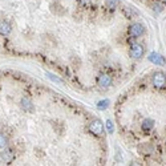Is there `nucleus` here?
Wrapping results in <instances>:
<instances>
[{
    "mask_svg": "<svg viewBox=\"0 0 166 166\" xmlns=\"http://www.w3.org/2000/svg\"><path fill=\"white\" fill-rule=\"evenodd\" d=\"M153 85L157 89H165L166 88V76L162 72H156L153 74Z\"/></svg>",
    "mask_w": 166,
    "mask_h": 166,
    "instance_id": "1",
    "label": "nucleus"
},
{
    "mask_svg": "<svg viewBox=\"0 0 166 166\" xmlns=\"http://www.w3.org/2000/svg\"><path fill=\"white\" fill-rule=\"evenodd\" d=\"M128 32H129L130 37H141L145 33V27L142 24H140V23H134V24H131L129 27Z\"/></svg>",
    "mask_w": 166,
    "mask_h": 166,
    "instance_id": "2",
    "label": "nucleus"
},
{
    "mask_svg": "<svg viewBox=\"0 0 166 166\" xmlns=\"http://www.w3.org/2000/svg\"><path fill=\"white\" fill-rule=\"evenodd\" d=\"M129 55H130V57H133V59H141V57L144 56V47H142L141 44L134 43L130 47Z\"/></svg>",
    "mask_w": 166,
    "mask_h": 166,
    "instance_id": "3",
    "label": "nucleus"
},
{
    "mask_svg": "<svg viewBox=\"0 0 166 166\" xmlns=\"http://www.w3.org/2000/svg\"><path fill=\"white\" fill-rule=\"evenodd\" d=\"M15 151H13V149L11 148H7L4 149V150L0 153V158H1L3 162H5V164H11V162L15 159Z\"/></svg>",
    "mask_w": 166,
    "mask_h": 166,
    "instance_id": "4",
    "label": "nucleus"
},
{
    "mask_svg": "<svg viewBox=\"0 0 166 166\" xmlns=\"http://www.w3.org/2000/svg\"><path fill=\"white\" fill-rule=\"evenodd\" d=\"M89 130L92 131L94 136H101L104 133V125L100 120H94L89 124Z\"/></svg>",
    "mask_w": 166,
    "mask_h": 166,
    "instance_id": "5",
    "label": "nucleus"
},
{
    "mask_svg": "<svg viewBox=\"0 0 166 166\" xmlns=\"http://www.w3.org/2000/svg\"><path fill=\"white\" fill-rule=\"evenodd\" d=\"M149 61H151L156 65H165L166 64L165 57L162 55H159V53H157V52H151L150 55H149Z\"/></svg>",
    "mask_w": 166,
    "mask_h": 166,
    "instance_id": "6",
    "label": "nucleus"
},
{
    "mask_svg": "<svg viewBox=\"0 0 166 166\" xmlns=\"http://www.w3.org/2000/svg\"><path fill=\"white\" fill-rule=\"evenodd\" d=\"M112 77L109 74H101V76L98 77V85L101 88H109L112 85Z\"/></svg>",
    "mask_w": 166,
    "mask_h": 166,
    "instance_id": "7",
    "label": "nucleus"
},
{
    "mask_svg": "<svg viewBox=\"0 0 166 166\" xmlns=\"http://www.w3.org/2000/svg\"><path fill=\"white\" fill-rule=\"evenodd\" d=\"M20 105H21L23 110H25V112H33V108H35L32 104V100L29 97H24L21 100V102H20Z\"/></svg>",
    "mask_w": 166,
    "mask_h": 166,
    "instance_id": "8",
    "label": "nucleus"
},
{
    "mask_svg": "<svg viewBox=\"0 0 166 166\" xmlns=\"http://www.w3.org/2000/svg\"><path fill=\"white\" fill-rule=\"evenodd\" d=\"M11 31H12V27H11V24L8 21H0V35L1 36H8L11 33Z\"/></svg>",
    "mask_w": 166,
    "mask_h": 166,
    "instance_id": "9",
    "label": "nucleus"
},
{
    "mask_svg": "<svg viewBox=\"0 0 166 166\" xmlns=\"http://www.w3.org/2000/svg\"><path fill=\"white\" fill-rule=\"evenodd\" d=\"M154 126V121L151 118H145L144 121H142V130L144 131H149L151 130Z\"/></svg>",
    "mask_w": 166,
    "mask_h": 166,
    "instance_id": "10",
    "label": "nucleus"
},
{
    "mask_svg": "<svg viewBox=\"0 0 166 166\" xmlns=\"http://www.w3.org/2000/svg\"><path fill=\"white\" fill-rule=\"evenodd\" d=\"M7 144H8V137L5 136V134L0 133V149L5 148V146H7Z\"/></svg>",
    "mask_w": 166,
    "mask_h": 166,
    "instance_id": "11",
    "label": "nucleus"
},
{
    "mask_svg": "<svg viewBox=\"0 0 166 166\" xmlns=\"http://www.w3.org/2000/svg\"><path fill=\"white\" fill-rule=\"evenodd\" d=\"M108 107H109V100H104V101H100V102H97V108H98L100 110H104V109H107Z\"/></svg>",
    "mask_w": 166,
    "mask_h": 166,
    "instance_id": "12",
    "label": "nucleus"
},
{
    "mask_svg": "<svg viewBox=\"0 0 166 166\" xmlns=\"http://www.w3.org/2000/svg\"><path fill=\"white\" fill-rule=\"evenodd\" d=\"M105 4H107L109 8H114L117 4H120V0H107Z\"/></svg>",
    "mask_w": 166,
    "mask_h": 166,
    "instance_id": "13",
    "label": "nucleus"
},
{
    "mask_svg": "<svg viewBox=\"0 0 166 166\" xmlns=\"http://www.w3.org/2000/svg\"><path fill=\"white\" fill-rule=\"evenodd\" d=\"M107 129H108V133H110V134L114 131V125L110 120H107Z\"/></svg>",
    "mask_w": 166,
    "mask_h": 166,
    "instance_id": "14",
    "label": "nucleus"
},
{
    "mask_svg": "<svg viewBox=\"0 0 166 166\" xmlns=\"http://www.w3.org/2000/svg\"><path fill=\"white\" fill-rule=\"evenodd\" d=\"M153 10L156 11V12H161L162 11V7L159 5V3H154V5H153Z\"/></svg>",
    "mask_w": 166,
    "mask_h": 166,
    "instance_id": "15",
    "label": "nucleus"
},
{
    "mask_svg": "<svg viewBox=\"0 0 166 166\" xmlns=\"http://www.w3.org/2000/svg\"><path fill=\"white\" fill-rule=\"evenodd\" d=\"M47 77H49L51 80H53V81H56V82H62L60 79H57L56 76H53V74H51V73H47Z\"/></svg>",
    "mask_w": 166,
    "mask_h": 166,
    "instance_id": "16",
    "label": "nucleus"
},
{
    "mask_svg": "<svg viewBox=\"0 0 166 166\" xmlns=\"http://www.w3.org/2000/svg\"><path fill=\"white\" fill-rule=\"evenodd\" d=\"M165 3H166V0H165Z\"/></svg>",
    "mask_w": 166,
    "mask_h": 166,
    "instance_id": "17",
    "label": "nucleus"
}]
</instances>
